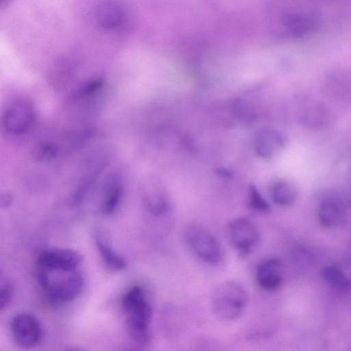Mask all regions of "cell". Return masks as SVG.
Returning <instances> with one entry per match:
<instances>
[{"label": "cell", "instance_id": "1", "mask_svg": "<svg viewBox=\"0 0 351 351\" xmlns=\"http://www.w3.org/2000/svg\"><path fill=\"white\" fill-rule=\"evenodd\" d=\"M121 303L129 335L135 341L145 343L149 336L152 308L144 290L140 286L132 287L124 293Z\"/></svg>", "mask_w": 351, "mask_h": 351}, {"label": "cell", "instance_id": "2", "mask_svg": "<svg viewBox=\"0 0 351 351\" xmlns=\"http://www.w3.org/2000/svg\"><path fill=\"white\" fill-rule=\"evenodd\" d=\"M248 301L245 288L234 280L220 282L214 289L212 308L215 315L221 320L232 321L244 312Z\"/></svg>", "mask_w": 351, "mask_h": 351}, {"label": "cell", "instance_id": "3", "mask_svg": "<svg viewBox=\"0 0 351 351\" xmlns=\"http://www.w3.org/2000/svg\"><path fill=\"white\" fill-rule=\"evenodd\" d=\"M35 117V110L31 101L23 98L15 99L3 110L0 128L8 135H22L33 126Z\"/></svg>", "mask_w": 351, "mask_h": 351}, {"label": "cell", "instance_id": "4", "mask_svg": "<svg viewBox=\"0 0 351 351\" xmlns=\"http://www.w3.org/2000/svg\"><path fill=\"white\" fill-rule=\"evenodd\" d=\"M185 240L195 256L209 265H217L221 260V250L216 239L206 230L191 226L184 233Z\"/></svg>", "mask_w": 351, "mask_h": 351}, {"label": "cell", "instance_id": "5", "mask_svg": "<svg viewBox=\"0 0 351 351\" xmlns=\"http://www.w3.org/2000/svg\"><path fill=\"white\" fill-rule=\"evenodd\" d=\"M10 330L15 343L24 349H32L38 346L43 337L40 322L29 313L16 315L11 320Z\"/></svg>", "mask_w": 351, "mask_h": 351}, {"label": "cell", "instance_id": "6", "mask_svg": "<svg viewBox=\"0 0 351 351\" xmlns=\"http://www.w3.org/2000/svg\"><path fill=\"white\" fill-rule=\"evenodd\" d=\"M83 286L82 276L73 270L55 281H48L44 289L53 303L61 304L72 301L77 298Z\"/></svg>", "mask_w": 351, "mask_h": 351}, {"label": "cell", "instance_id": "7", "mask_svg": "<svg viewBox=\"0 0 351 351\" xmlns=\"http://www.w3.org/2000/svg\"><path fill=\"white\" fill-rule=\"evenodd\" d=\"M81 261V254L69 248L48 249L43 251L38 256V265L51 271H73Z\"/></svg>", "mask_w": 351, "mask_h": 351}, {"label": "cell", "instance_id": "8", "mask_svg": "<svg viewBox=\"0 0 351 351\" xmlns=\"http://www.w3.org/2000/svg\"><path fill=\"white\" fill-rule=\"evenodd\" d=\"M318 15L313 9L295 7L285 11L282 16V23L286 31L295 37L302 36L311 32L317 25Z\"/></svg>", "mask_w": 351, "mask_h": 351}, {"label": "cell", "instance_id": "9", "mask_svg": "<svg viewBox=\"0 0 351 351\" xmlns=\"http://www.w3.org/2000/svg\"><path fill=\"white\" fill-rule=\"evenodd\" d=\"M229 234L234 247L243 254H250L260 238L256 226L249 219L240 217L229 223Z\"/></svg>", "mask_w": 351, "mask_h": 351}, {"label": "cell", "instance_id": "10", "mask_svg": "<svg viewBox=\"0 0 351 351\" xmlns=\"http://www.w3.org/2000/svg\"><path fill=\"white\" fill-rule=\"evenodd\" d=\"M284 145L283 136L278 131L269 128L259 131L254 142L256 154L265 159L272 158L276 156Z\"/></svg>", "mask_w": 351, "mask_h": 351}, {"label": "cell", "instance_id": "11", "mask_svg": "<svg viewBox=\"0 0 351 351\" xmlns=\"http://www.w3.org/2000/svg\"><path fill=\"white\" fill-rule=\"evenodd\" d=\"M346 208L343 202L336 197L324 198L318 207L317 216L320 223L326 228L340 226L346 219Z\"/></svg>", "mask_w": 351, "mask_h": 351}, {"label": "cell", "instance_id": "12", "mask_svg": "<svg viewBox=\"0 0 351 351\" xmlns=\"http://www.w3.org/2000/svg\"><path fill=\"white\" fill-rule=\"evenodd\" d=\"M256 278L258 285L266 290H274L282 283L281 263L275 258L262 262L257 267Z\"/></svg>", "mask_w": 351, "mask_h": 351}, {"label": "cell", "instance_id": "13", "mask_svg": "<svg viewBox=\"0 0 351 351\" xmlns=\"http://www.w3.org/2000/svg\"><path fill=\"white\" fill-rule=\"evenodd\" d=\"M324 281L334 290L346 293L350 290V282L346 274L333 265H327L321 270Z\"/></svg>", "mask_w": 351, "mask_h": 351}, {"label": "cell", "instance_id": "14", "mask_svg": "<svg viewBox=\"0 0 351 351\" xmlns=\"http://www.w3.org/2000/svg\"><path fill=\"white\" fill-rule=\"evenodd\" d=\"M271 194L273 201L276 204L288 206L295 200L297 189L290 181L281 179L273 184Z\"/></svg>", "mask_w": 351, "mask_h": 351}, {"label": "cell", "instance_id": "15", "mask_svg": "<svg viewBox=\"0 0 351 351\" xmlns=\"http://www.w3.org/2000/svg\"><path fill=\"white\" fill-rule=\"evenodd\" d=\"M95 241L99 254L108 267L119 271L125 267L126 263L123 258L112 248L102 237L98 234H95Z\"/></svg>", "mask_w": 351, "mask_h": 351}, {"label": "cell", "instance_id": "16", "mask_svg": "<svg viewBox=\"0 0 351 351\" xmlns=\"http://www.w3.org/2000/svg\"><path fill=\"white\" fill-rule=\"evenodd\" d=\"M145 201L149 210L155 214H160L166 208V199L161 189L156 184H149L144 189Z\"/></svg>", "mask_w": 351, "mask_h": 351}, {"label": "cell", "instance_id": "17", "mask_svg": "<svg viewBox=\"0 0 351 351\" xmlns=\"http://www.w3.org/2000/svg\"><path fill=\"white\" fill-rule=\"evenodd\" d=\"M123 188L115 180L110 182L106 190L102 203V210L106 214H111L117 208L122 197Z\"/></svg>", "mask_w": 351, "mask_h": 351}, {"label": "cell", "instance_id": "18", "mask_svg": "<svg viewBox=\"0 0 351 351\" xmlns=\"http://www.w3.org/2000/svg\"><path fill=\"white\" fill-rule=\"evenodd\" d=\"M248 206L252 210L261 213H267L270 210L269 204L253 184L248 188Z\"/></svg>", "mask_w": 351, "mask_h": 351}, {"label": "cell", "instance_id": "19", "mask_svg": "<svg viewBox=\"0 0 351 351\" xmlns=\"http://www.w3.org/2000/svg\"><path fill=\"white\" fill-rule=\"evenodd\" d=\"M57 147L52 143L43 142L38 144L34 149V158L39 161H47L54 158L57 154Z\"/></svg>", "mask_w": 351, "mask_h": 351}, {"label": "cell", "instance_id": "20", "mask_svg": "<svg viewBox=\"0 0 351 351\" xmlns=\"http://www.w3.org/2000/svg\"><path fill=\"white\" fill-rule=\"evenodd\" d=\"M14 293V285L10 280H6L0 285V311L9 306Z\"/></svg>", "mask_w": 351, "mask_h": 351}, {"label": "cell", "instance_id": "21", "mask_svg": "<svg viewBox=\"0 0 351 351\" xmlns=\"http://www.w3.org/2000/svg\"><path fill=\"white\" fill-rule=\"evenodd\" d=\"M12 202V196L10 193L4 191H0V207L9 206Z\"/></svg>", "mask_w": 351, "mask_h": 351}, {"label": "cell", "instance_id": "22", "mask_svg": "<svg viewBox=\"0 0 351 351\" xmlns=\"http://www.w3.org/2000/svg\"><path fill=\"white\" fill-rule=\"evenodd\" d=\"M216 173L223 178H231L232 177V173L225 168H218L215 171Z\"/></svg>", "mask_w": 351, "mask_h": 351}, {"label": "cell", "instance_id": "23", "mask_svg": "<svg viewBox=\"0 0 351 351\" xmlns=\"http://www.w3.org/2000/svg\"><path fill=\"white\" fill-rule=\"evenodd\" d=\"M65 351H84L83 349L76 347V346H71L65 350Z\"/></svg>", "mask_w": 351, "mask_h": 351}, {"label": "cell", "instance_id": "24", "mask_svg": "<svg viewBox=\"0 0 351 351\" xmlns=\"http://www.w3.org/2000/svg\"><path fill=\"white\" fill-rule=\"evenodd\" d=\"M126 351H135V350H126Z\"/></svg>", "mask_w": 351, "mask_h": 351}, {"label": "cell", "instance_id": "25", "mask_svg": "<svg viewBox=\"0 0 351 351\" xmlns=\"http://www.w3.org/2000/svg\"><path fill=\"white\" fill-rule=\"evenodd\" d=\"M0 274H1V271H0Z\"/></svg>", "mask_w": 351, "mask_h": 351}]
</instances>
